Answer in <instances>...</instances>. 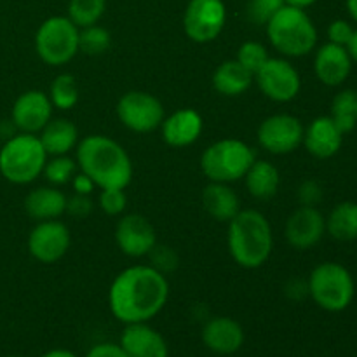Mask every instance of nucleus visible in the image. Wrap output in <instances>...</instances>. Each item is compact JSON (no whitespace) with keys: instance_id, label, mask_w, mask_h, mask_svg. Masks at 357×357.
<instances>
[{"instance_id":"f257e3e1","label":"nucleus","mask_w":357,"mask_h":357,"mask_svg":"<svg viewBox=\"0 0 357 357\" xmlns=\"http://www.w3.org/2000/svg\"><path fill=\"white\" fill-rule=\"evenodd\" d=\"M169 281L152 265H132L115 275L108 289V307L124 324L149 323L166 307Z\"/></svg>"},{"instance_id":"f03ea898","label":"nucleus","mask_w":357,"mask_h":357,"mask_svg":"<svg viewBox=\"0 0 357 357\" xmlns=\"http://www.w3.org/2000/svg\"><path fill=\"white\" fill-rule=\"evenodd\" d=\"M77 166L100 190L122 188L132 180V162L124 146L105 135L84 136L77 145Z\"/></svg>"},{"instance_id":"7ed1b4c3","label":"nucleus","mask_w":357,"mask_h":357,"mask_svg":"<svg viewBox=\"0 0 357 357\" xmlns=\"http://www.w3.org/2000/svg\"><path fill=\"white\" fill-rule=\"evenodd\" d=\"M227 248L239 267L253 271L265 265L274 251L271 222L257 209H241L229 222Z\"/></svg>"},{"instance_id":"20e7f679","label":"nucleus","mask_w":357,"mask_h":357,"mask_svg":"<svg viewBox=\"0 0 357 357\" xmlns=\"http://www.w3.org/2000/svg\"><path fill=\"white\" fill-rule=\"evenodd\" d=\"M265 28L272 47L284 58L307 56L317 45V28L305 9L282 6Z\"/></svg>"},{"instance_id":"39448f33","label":"nucleus","mask_w":357,"mask_h":357,"mask_svg":"<svg viewBox=\"0 0 357 357\" xmlns=\"http://www.w3.org/2000/svg\"><path fill=\"white\" fill-rule=\"evenodd\" d=\"M49 155L37 135L17 132L0 149V174L9 183H33L44 171Z\"/></svg>"},{"instance_id":"423d86ee","label":"nucleus","mask_w":357,"mask_h":357,"mask_svg":"<svg viewBox=\"0 0 357 357\" xmlns=\"http://www.w3.org/2000/svg\"><path fill=\"white\" fill-rule=\"evenodd\" d=\"M257 152L243 139L225 138L211 143L201 155V169L209 181L234 183L246 176Z\"/></svg>"},{"instance_id":"0eeeda50","label":"nucleus","mask_w":357,"mask_h":357,"mask_svg":"<svg viewBox=\"0 0 357 357\" xmlns=\"http://www.w3.org/2000/svg\"><path fill=\"white\" fill-rule=\"evenodd\" d=\"M307 293L317 307L328 312H342L356 295L354 278L347 267L337 261H323L310 272Z\"/></svg>"},{"instance_id":"6e6552de","label":"nucleus","mask_w":357,"mask_h":357,"mask_svg":"<svg viewBox=\"0 0 357 357\" xmlns=\"http://www.w3.org/2000/svg\"><path fill=\"white\" fill-rule=\"evenodd\" d=\"M79 33L68 16L47 17L35 33V51L49 66H63L79 52Z\"/></svg>"},{"instance_id":"1a4fd4ad","label":"nucleus","mask_w":357,"mask_h":357,"mask_svg":"<svg viewBox=\"0 0 357 357\" xmlns=\"http://www.w3.org/2000/svg\"><path fill=\"white\" fill-rule=\"evenodd\" d=\"M115 112L124 128L139 135L159 129L166 117L162 101L146 91H129L122 94Z\"/></svg>"},{"instance_id":"9d476101","label":"nucleus","mask_w":357,"mask_h":357,"mask_svg":"<svg viewBox=\"0 0 357 357\" xmlns=\"http://www.w3.org/2000/svg\"><path fill=\"white\" fill-rule=\"evenodd\" d=\"M227 23L223 0H190L183 14L185 35L195 44L216 40Z\"/></svg>"},{"instance_id":"9b49d317","label":"nucleus","mask_w":357,"mask_h":357,"mask_svg":"<svg viewBox=\"0 0 357 357\" xmlns=\"http://www.w3.org/2000/svg\"><path fill=\"white\" fill-rule=\"evenodd\" d=\"M255 82L261 93L275 103H289L302 89L298 70L286 58H268L255 73Z\"/></svg>"},{"instance_id":"f8f14e48","label":"nucleus","mask_w":357,"mask_h":357,"mask_svg":"<svg viewBox=\"0 0 357 357\" xmlns=\"http://www.w3.org/2000/svg\"><path fill=\"white\" fill-rule=\"evenodd\" d=\"M302 121L291 114H274L265 119L258 128V143L274 155H286L303 143Z\"/></svg>"},{"instance_id":"ddd939ff","label":"nucleus","mask_w":357,"mask_h":357,"mask_svg":"<svg viewBox=\"0 0 357 357\" xmlns=\"http://www.w3.org/2000/svg\"><path fill=\"white\" fill-rule=\"evenodd\" d=\"M72 236L70 229L59 220L37 222L28 236V251L37 261L44 265L56 264L70 250Z\"/></svg>"},{"instance_id":"4468645a","label":"nucleus","mask_w":357,"mask_h":357,"mask_svg":"<svg viewBox=\"0 0 357 357\" xmlns=\"http://www.w3.org/2000/svg\"><path fill=\"white\" fill-rule=\"evenodd\" d=\"M115 243L126 257H149L157 244V234L146 216L131 213L122 216L115 225Z\"/></svg>"},{"instance_id":"2eb2a0df","label":"nucleus","mask_w":357,"mask_h":357,"mask_svg":"<svg viewBox=\"0 0 357 357\" xmlns=\"http://www.w3.org/2000/svg\"><path fill=\"white\" fill-rule=\"evenodd\" d=\"M326 234V218L316 206H300L284 225V237L291 248L305 251L321 243Z\"/></svg>"},{"instance_id":"dca6fc26","label":"nucleus","mask_w":357,"mask_h":357,"mask_svg":"<svg viewBox=\"0 0 357 357\" xmlns=\"http://www.w3.org/2000/svg\"><path fill=\"white\" fill-rule=\"evenodd\" d=\"M52 110H54V107L49 100V94L37 89L24 91L14 101L10 121L20 132L38 135L52 119Z\"/></svg>"},{"instance_id":"f3484780","label":"nucleus","mask_w":357,"mask_h":357,"mask_svg":"<svg viewBox=\"0 0 357 357\" xmlns=\"http://www.w3.org/2000/svg\"><path fill=\"white\" fill-rule=\"evenodd\" d=\"M351 54L347 47L337 44L321 45L314 58V72H316L317 80L328 87H338L349 79L352 72Z\"/></svg>"},{"instance_id":"a211bd4d","label":"nucleus","mask_w":357,"mask_h":357,"mask_svg":"<svg viewBox=\"0 0 357 357\" xmlns=\"http://www.w3.org/2000/svg\"><path fill=\"white\" fill-rule=\"evenodd\" d=\"M202 129H204L202 115L194 108H180L164 117L160 124L162 139L173 149H185V146L194 145L201 138Z\"/></svg>"},{"instance_id":"6ab92c4d","label":"nucleus","mask_w":357,"mask_h":357,"mask_svg":"<svg viewBox=\"0 0 357 357\" xmlns=\"http://www.w3.org/2000/svg\"><path fill=\"white\" fill-rule=\"evenodd\" d=\"M302 145L316 159H331L344 145V132L330 115H321L305 128Z\"/></svg>"},{"instance_id":"aec40b11","label":"nucleus","mask_w":357,"mask_h":357,"mask_svg":"<svg viewBox=\"0 0 357 357\" xmlns=\"http://www.w3.org/2000/svg\"><path fill=\"white\" fill-rule=\"evenodd\" d=\"M122 349L131 357H167L169 347L167 342L155 328L149 323L126 324L121 333Z\"/></svg>"},{"instance_id":"412c9836","label":"nucleus","mask_w":357,"mask_h":357,"mask_svg":"<svg viewBox=\"0 0 357 357\" xmlns=\"http://www.w3.org/2000/svg\"><path fill=\"white\" fill-rule=\"evenodd\" d=\"M202 342L215 354H236L244 344V330L232 317H213L202 328Z\"/></svg>"},{"instance_id":"4be33fe9","label":"nucleus","mask_w":357,"mask_h":357,"mask_svg":"<svg viewBox=\"0 0 357 357\" xmlns=\"http://www.w3.org/2000/svg\"><path fill=\"white\" fill-rule=\"evenodd\" d=\"M37 136L49 157L68 155L80 142L79 129L68 119H51Z\"/></svg>"},{"instance_id":"5701e85b","label":"nucleus","mask_w":357,"mask_h":357,"mask_svg":"<svg viewBox=\"0 0 357 357\" xmlns=\"http://www.w3.org/2000/svg\"><path fill=\"white\" fill-rule=\"evenodd\" d=\"M24 211L35 222L58 220L66 213V195L56 187L33 188L24 197Z\"/></svg>"},{"instance_id":"b1692460","label":"nucleus","mask_w":357,"mask_h":357,"mask_svg":"<svg viewBox=\"0 0 357 357\" xmlns=\"http://www.w3.org/2000/svg\"><path fill=\"white\" fill-rule=\"evenodd\" d=\"M213 87L218 94L227 98H236L246 93L255 82V75L248 72L237 59L220 63L213 72Z\"/></svg>"},{"instance_id":"393cba45","label":"nucleus","mask_w":357,"mask_h":357,"mask_svg":"<svg viewBox=\"0 0 357 357\" xmlns=\"http://www.w3.org/2000/svg\"><path fill=\"white\" fill-rule=\"evenodd\" d=\"M202 206L206 213L216 222L229 223L241 211V201L229 183H216L209 181L208 187L202 190Z\"/></svg>"},{"instance_id":"a878e982","label":"nucleus","mask_w":357,"mask_h":357,"mask_svg":"<svg viewBox=\"0 0 357 357\" xmlns=\"http://www.w3.org/2000/svg\"><path fill=\"white\" fill-rule=\"evenodd\" d=\"M244 180H246L248 192L255 199L267 201L278 194L279 185H281V174L272 162L257 159L246 173Z\"/></svg>"},{"instance_id":"bb28decb","label":"nucleus","mask_w":357,"mask_h":357,"mask_svg":"<svg viewBox=\"0 0 357 357\" xmlns=\"http://www.w3.org/2000/svg\"><path fill=\"white\" fill-rule=\"evenodd\" d=\"M326 234L342 243L357 239V202L344 201L331 209L326 218Z\"/></svg>"},{"instance_id":"cd10ccee","label":"nucleus","mask_w":357,"mask_h":357,"mask_svg":"<svg viewBox=\"0 0 357 357\" xmlns=\"http://www.w3.org/2000/svg\"><path fill=\"white\" fill-rule=\"evenodd\" d=\"M335 124L344 135L351 132L357 126V91L344 89L335 94L331 101V114Z\"/></svg>"},{"instance_id":"c85d7f7f","label":"nucleus","mask_w":357,"mask_h":357,"mask_svg":"<svg viewBox=\"0 0 357 357\" xmlns=\"http://www.w3.org/2000/svg\"><path fill=\"white\" fill-rule=\"evenodd\" d=\"M49 100L58 110H72L80 100L79 84L70 73H59L49 87Z\"/></svg>"},{"instance_id":"c756f323","label":"nucleus","mask_w":357,"mask_h":357,"mask_svg":"<svg viewBox=\"0 0 357 357\" xmlns=\"http://www.w3.org/2000/svg\"><path fill=\"white\" fill-rule=\"evenodd\" d=\"M107 9V0H70L68 20L77 28L96 24Z\"/></svg>"},{"instance_id":"7c9ffc66","label":"nucleus","mask_w":357,"mask_h":357,"mask_svg":"<svg viewBox=\"0 0 357 357\" xmlns=\"http://www.w3.org/2000/svg\"><path fill=\"white\" fill-rule=\"evenodd\" d=\"M112 45V35L107 28L100 24L80 28L79 33V51L87 56H100L107 52Z\"/></svg>"},{"instance_id":"2f4dec72","label":"nucleus","mask_w":357,"mask_h":357,"mask_svg":"<svg viewBox=\"0 0 357 357\" xmlns=\"http://www.w3.org/2000/svg\"><path fill=\"white\" fill-rule=\"evenodd\" d=\"M77 169H79V166H77L75 159H72V157L68 155H56L47 159L42 174H44L45 180H47L52 187H61V185H66L72 181Z\"/></svg>"},{"instance_id":"473e14b6","label":"nucleus","mask_w":357,"mask_h":357,"mask_svg":"<svg viewBox=\"0 0 357 357\" xmlns=\"http://www.w3.org/2000/svg\"><path fill=\"white\" fill-rule=\"evenodd\" d=\"M271 58L268 56L267 47L260 42H255V40H248L244 44H241V47L237 49V61L255 75L258 70L264 66V63Z\"/></svg>"},{"instance_id":"72a5a7b5","label":"nucleus","mask_w":357,"mask_h":357,"mask_svg":"<svg viewBox=\"0 0 357 357\" xmlns=\"http://www.w3.org/2000/svg\"><path fill=\"white\" fill-rule=\"evenodd\" d=\"M282 6L284 0H248L246 16L253 24L265 26Z\"/></svg>"},{"instance_id":"f704fd0d","label":"nucleus","mask_w":357,"mask_h":357,"mask_svg":"<svg viewBox=\"0 0 357 357\" xmlns=\"http://www.w3.org/2000/svg\"><path fill=\"white\" fill-rule=\"evenodd\" d=\"M98 206L108 216H119L128 208V197L122 188H105L100 192Z\"/></svg>"},{"instance_id":"c9c22d12","label":"nucleus","mask_w":357,"mask_h":357,"mask_svg":"<svg viewBox=\"0 0 357 357\" xmlns=\"http://www.w3.org/2000/svg\"><path fill=\"white\" fill-rule=\"evenodd\" d=\"M149 257L153 260L152 267L157 268L159 272H162V274L173 272L174 268L178 267V264H180V261H178V255L167 246H157L155 244V248L150 251Z\"/></svg>"},{"instance_id":"e433bc0d","label":"nucleus","mask_w":357,"mask_h":357,"mask_svg":"<svg viewBox=\"0 0 357 357\" xmlns=\"http://www.w3.org/2000/svg\"><path fill=\"white\" fill-rule=\"evenodd\" d=\"M354 30L356 28L345 20L331 21L330 26H328V42L347 47V44H349V40H351Z\"/></svg>"},{"instance_id":"4c0bfd02","label":"nucleus","mask_w":357,"mask_h":357,"mask_svg":"<svg viewBox=\"0 0 357 357\" xmlns=\"http://www.w3.org/2000/svg\"><path fill=\"white\" fill-rule=\"evenodd\" d=\"M94 202L91 195L73 194L72 197H66V213L75 218H86L93 213Z\"/></svg>"},{"instance_id":"58836bf2","label":"nucleus","mask_w":357,"mask_h":357,"mask_svg":"<svg viewBox=\"0 0 357 357\" xmlns=\"http://www.w3.org/2000/svg\"><path fill=\"white\" fill-rule=\"evenodd\" d=\"M298 199L302 206H316L323 199V188L314 180L303 181L298 188Z\"/></svg>"},{"instance_id":"ea45409f","label":"nucleus","mask_w":357,"mask_h":357,"mask_svg":"<svg viewBox=\"0 0 357 357\" xmlns=\"http://www.w3.org/2000/svg\"><path fill=\"white\" fill-rule=\"evenodd\" d=\"M84 357H131L119 344H98Z\"/></svg>"},{"instance_id":"a19ab883","label":"nucleus","mask_w":357,"mask_h":357,"mask_svg":"<svg viewBox=\"0 0 357 357\" xmlns=\"http://www.w3.org/2000/svg\"><path fill=\"white\" fill-rule=\"evenodd\" d=\"M70 183H72L73 192H75V194H82V195H91L94 188H96V185L93 183V180L84 173H75V176L72 178Z\"/></svg>"},{"instance_id":"79ce46f5","label":"nucleus","mask_w":357,"mask_h":357,"mask_svg":"<svg viewBox=\"0 0 357 357\" xmlns=\"http://www.w3.org/2000/svg\"><path fill=\"white\" fill-rule=\"evenodd\" d=\"M40 357H79V356L73 354L72 351H66V349H52V351H47Z\"/></svg>"},{"instance_id":"37998d69","label":"nucleus","mask_w":357,"mask_h":357,"mask_svg":"<svg viewBox=\"0 0 357 357\" xmlns=\"http://www.w3.org/2000/svg\"><path fill=\"white\" fill-rule=\"evenodd\" d=\"M347 51H349V54H351L352 61L357 63V28L354 30V33H352L351 40H349Z\"/></svg>"},{"instance_id":"c03bdc74","label":"nucleus","mask_w":357,"mask_h":357,"mask_svg":"<svg viewBox=\"0 0 357 357\" xmlns=\"http://www.w3.org/2000/svg\"><path fill=\"white\" fill-rule=\"evenodd\" d=\"M317 0H284L286 6H291V7H298V9H307V7L314 6Z\"/></svg>"},{"instance_id":"a18cd8bd","label":"nucleus","mask_w":357,"mask_h":357,"mask_svg":"<svg viewBox=\"0 0 357 357\" xmlns=\"http://www.w3.org/2000/svg\"><path fill=\"white\" fill-rule=\"evenodd\" d=\"M345 6H347L349 16H351L352 20L357 23V0H347V2H345Z\"/></svg>"},{"instance_id":"49530a36","label":"nucleus","mask_w":357,"mask_h":357,"mask_svg":"<svg viewBox=\"0 0 357 357\" xmlns=\"http://www.w3.org/2000/svg\"><path fill=\"white\" fill-rule=\"evenodd\" d=\"M6 357H20V356H6Z\"/></svg>"}]
</instances>
